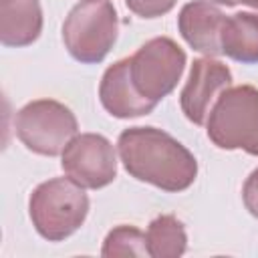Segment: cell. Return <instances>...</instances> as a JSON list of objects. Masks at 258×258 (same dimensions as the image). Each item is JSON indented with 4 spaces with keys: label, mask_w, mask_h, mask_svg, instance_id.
I'll return each instance as SVG.
<instances>
[{
    "label": "cell",
    "mask_w": 258,
    "mask_h": 258,
    "mask_svg": "<svg viewBox=\"0 0 258 258\" xmlns=\"http://www.w3.org/2000/svg\"><path fill=\"white\" fill-rule=\"evenodd\" d=\"M222 54L242 64H258V14L236 12L222 28Z\"/></svg>",
    "instance_id": "obj_12"
},
{
    "label": "cell",
    "mask_w": 258,
    "mask_h": 258,
    "mask_svg": "<svg viewBox=\"0 0 258 258\" xmlns=\"http://www.w3.org/2000/svg\"><path fill=\"white\" fill-rule=\"evenodd\" d=\"M125 4L141 18H157L167 14L175 6V0H125Z\"/></svg>",
    "instance_id": "obj_15"
},
{
    "label": "cell",
    "mask_w": 258,
    "mask_h": 258,
    "mask_svg": "<svg viewBox=\"0 0 258 258\" xmlns=\"http://www.w3.org/2000/svg\"><path fill=\"white\" fill-rule=\"evenodd\" d=\"M14 129L26 149L54 157L77 135L79 123L67 105L54 99H36L16 113Z\"/></svg>",
    "instance_id": "obj_5"
},
{
    "label": "cell",
    "mask_w": 258,
    "mask_h": 258,
    "mask_svg": "<svg viewBox=\"0 0 258 258\" xmlns=\"http://www.w3.org/2000/svg\"><path fill=\"white\" fill-rule=\"evenodd\" d=\"M99 99L105 111L117 119L149 115L157 107L135 89L129 75V56L113 62L103 73V79L99 85Z\"/></svg>",
    "instance_id": "obj_10"
},
{
    "label": "cell",
    "mask_w": 258,
    "mask_h": 258,
    "mask_svg": "<svg viewBox=\"0 0 258 258\" xmlns=\"http://www.w3.org/2000/svg\"><path fill=\"white\" fill-rule=\"evenodd\" d=\"M214 4H222V6H236L238 0H212Z\"/></svg>",
    "instance_id": "obj_17"
},
{
    "label": "cell",
    "mask_w": 258,
    "mask_h": 258,
    "mask_svg": "<svg viewBox=\"0 0 258 258\" xmlns=\"http://www.w3.org/2000/svg\"><path fill=\"white\" fill-rule=\"evenodd\" d=\"M117 151L129 175L163 191H183L196 181L194 153L161 129L129 127L119 135Z\"/></svg>",
    "instance_id": "obj_1"
},
{
    "label": "cell",
    "mask_w": 258,
    "mask_h": 258,
    "mask_svg": "<svg viewBox=\"0 0 258 258\" xmlns=\"http://www.w3.org/2000/svg\"><path fill=\"white\" fill-rule=\"evenodd\" d=\"M210 141L220 149H242L258 157V89L228 87L216 99L206 121Z\"/></svg>",
    "instance_id": "obj_3"
},
{
    "label": "cell",
    "mask_w": 258,
    "mask_h": 258,
    "mask_svg": "<svg viewBox=\"0 0 258 258\" xmlns=\"http://www.w3.org/2000/svg\"><path fill=\"white\" fill-rule=\"evenodd\" d=\"M42 30L38 0H0V40L4 46H28Z\"/></svg>",
    "instance_id": "obj_11"
},
{
    "label": "cell",
    "mask_w": 258,
    "mask_h": 258,
    "mask_svg": "<svg viewBox=\"0 0 258 258\" xmlns=\"http://www.w3.org/2000/svg\"><path fill=\"white\" fill-rule=\"evenodd\" d=\"M145 238H147V252L153 258H177L187 248L185 228L171 214H163L151 220Z\"/></svg>",
    "instance_id": "obj_13"
},
{
    "label": "cell",
    "mask_w": 258,
    "mask_h": 258,
    "mask_svg": "<svg viewBox=\"0 0 258 258\" xmlns=\"http://www.w3.org/2000/svg\"><path fill=\"white\" fill-rule=\"evenodd\" d=\"M246 4V6H250V8H256L258 10V0H238V4Z\"/></svg>",
    "instance_id": "obj_18"
},
{
    "label": "cell",
    "mask_w": 258,
    "mask_h": 258,
    "mask_svg": "<svg viewBox=\"0 0 258 258\" xmlns=\"http://www.w3.org/2000/svg\"><path fill=\"white\" fill-rule=\"evenodd\" d=\"M119 34L117 10L109 0L77 4L62 24V42L69 54L83 64L101 62Z\"/></svg>",
    "instance_id": "obj_4"
},
{
    "label": "cell",
    "mask_w": 258,
    "mask_h": 258,
    "mask_svg": "<svg viewBox=\"0 0 258 258\" xmlns=\"http://www.w3.org/2000/svg\"><path fill=\"white\" fill-rule=\"evenodd\" d=\"M28 212L32 226L44 240L60 242L83 226L89 214V198L85 187L69 175L54 177L34 187Z\"/></svg>",
    "instance_id": "obj_2"
},
{
    "label": "cell",
    "mask_w": 258,
    "mask_h": 258,
    "mask_svg": "<svg viewBox=\"0 0 258 258\" xmlns=\"http://www.w3.org/2000/svg\"><path fill=\"white\" fill-rule=\"evenodd\" d=\"M101 254L109 256V258H113V256H137V258L149 256L147 238L135 226H127V224L117 226L107 234Z\"/></svg>",
    "instance_id": "obj_14"
},
{
    "label": "cell",
    "mask_w": 258,
    "mask_h": 258,
    "mask_svg": "<svg viewBox=\"0 0 258 258\" xmlns=\"http://www.w3.org/2000/svg\"><path fill=\"white\" fill-rule=\"evenodd\" d=\"M242 200H244V206L246 210L258 218V167L248 175V179L244 181V187H242Z\"/></svg>",
    "instance_id": "obj_16"
},
{
    "label": "cell",
    "mask_w": 258,
    "mask_h": 258,
    "mask_svg": "<svg viewBox=\"0 0 258 258\" xmlns=\"http://www.w3.org/2000/svg\"><path fill=\"white\" fill-rule=\"evenodd\" d=\"M62 171L87 189L109 185L117 177V151L99 133H81L62 151Z\"/></svg>",
    "instance_id": "obj_7"
},
{
    "label": "cell",
    "mask_w": 258,
    "mask_h": 258,
    "mask_svg": "<svg viewBox=\"0 0 258 258\" xmlns=\"http://www.w3.org/2000/svg\"><path fill=\"white\" fill-rule=\"evenodd\" d=\"M83 2H91V0H83Z\"/></svg>",
    "instance_id": "obj_19"
},
{
    "label": "cell",
    "mask_w": 258,
    "mask_h": 258,
    "mask_svg": "<svg viewBox=\"0 0 258 258\" xmlns=\"http://www.w3.org/2000/svg\"><path fill=\"white\" fill-rule=\"evenodd\" d=\"M226 14L212 0H194L187 2L179 16L177 28L183 40L198 52L206 56L222 54V28Z\"/></svg>",
    "instance_id": "obj_9"
},
{
    "label": "cell",
    "mask_w": 258,
    "mask_h": 258,
    "mask_svg": "<svg viewBox=\"0 0 258 258\" xmlns=\"http://www.w3.org/2000/svg\"><path fill=\"white\" fill-rule=\"evenodd\" d=\"M228 87H232V71L224 62L212 56L196 58L189 69L187 83L179 95L183 115L191 123L204 125L210 117L216 99Z\"/></svg>",
    "instance_id": "obj_8"
},
{
    "label": "cell",
    "mask_w": 258,
    "mask_h": 258,
    "mask_svg": "<svg viewBox=\"0 0 258 258\" xmlns=\"http://www.w3.org/2000/svg\"><path fill=\"white\" fill-rule=\"evenodd\" d=\"M183 69L185 52L167 36L147 40L129 56V75L135 89L155 105L175 89Z\"/></svg>",
    "instance_id": "obj_6"
}]
</instances>
